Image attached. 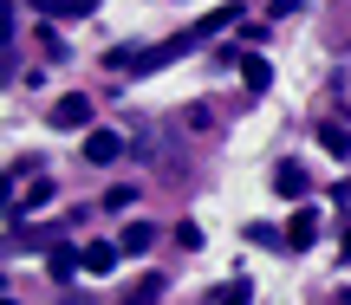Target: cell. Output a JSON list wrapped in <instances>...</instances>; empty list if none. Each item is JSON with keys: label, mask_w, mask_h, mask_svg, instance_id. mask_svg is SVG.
<instances>
[{"label": "cell", "mask_w": 351, "mask_h": 305, "mask_svg": "<svg viewBox=\"0 0 351 305\" xmlns=\"http://www.w3.org/2000/svg\"><path fill=\"white\" fill-rule=\"evenodd\" d=\"M241 85H247V91H267V85H274L267 59H241Z\"/></svg>", "instance_id": "8fae6325"}, {"label": "cell", "mask_w": 351, "mask_h": 305, "mask_svg": "<svg viewBox=\"0 0 351 305\" xmlns=\"http://www.w3.org/2000/svg\"><path fill=\"white\" fill-rule=\"evenodd\" d=\"M78 260H85V254H65V247H52V280H72Z\"/></svg>", "instance_id": "5bb4252c"}, {"label": "cell", "mask_w": 351, "mask_h": 305, "mask_svg": "<svg viewBox=\"0 0 351 305\" xmlns=\"http://www.w3.org/2000/svg\"><path fill=\"white\" fill-rule=\"evenodd\" d=\"M85 156L91 163H117V156H124V137H117V130H85Z\"/></svg>", "instance_id": "3957f363"}, {"label": "cell", "mask_w": 351, "mask_h": 305, "mask_svg": "<svg viewBox=\"0 0 351 305\" xmlns=\"http://www.w3.org/2000/svg\"><path fill=\"white\" fill-rule=\"evenodd\" d=\"M150 241H156V228H150V221H130V228H124V241H117V247H124V254H143Z\"/></svg>", "instance_id": "30bf717a"}, {"label": "cell", "mask_w": 351, "mask_h": 305, "mask_svg": "<svg viewBox=\"0 0 351 305\" xmlns=\"http://www.w3.org/2000/svg\"><path fill=\"white\" fill-rule=\"evenodd\" d=\"M274 189H280V195H306V169H300V163H280V169H274Z\"/></svg>", "instance_id": "ba28073f"}, {"label": "cell", "mask_w": 351, "mask_h": 305, "mask_svg": "<svg viewBox=\"0 0 351 305\" xmlns=\"http://www.w3.org/2000/svg\"><path fill=\"white\" fill-rule=\"evenodd\" d=\"M46 202H52V182H33V189H26V202H13V215H39Z\"/></svg>", "instance_id": "7c38bea8"}, {"label": "cell", "mask_w": 351, "mask_h": 305, "mask_svg": "<svg viewBox=\"0 0 351 305\" xmlns=\"http://www.w3.org/2000/svg\"><path fill=\"white\" fill-rule=\"evenodd\" d=\"M339 208H345V215H351V176L339 182Z\"/></svg>", "instance_id": "9a60e30c"}, {"label": "cell", "mask_w": 351, "mask_h": 305, "mask_svg": "<svg viewBox=\"0 0 351 305\" xmlns=\"http://www.w3.org/2000/svg\"><path fill=\"white\" fill-rule=\"evenodd\" d=\"M26 7H39L46 20H85V13H91V0H26Z\"/></svg>", "instance_id": "5b68a950"}, {"label": "cell", "mask_w": 351, "mask_h": 305, "mask_svg": "<svg viewBox=\"0 0 351 305\" xmlns=\"http://www.w3.org/2000/svg\"><path fill=\"white\" fill-rule=\"evenodd\" d=\"M117 254H124V247H111V241H91V247H85V273H111V267H117Z\"/></svg>", "instance_id": "8992f818"}, {"label": "cell", "mask_w": 351, "mask_h": 305, "mask_svg": "<svg viewBox=\"0 0 351 305\" xmlns=\"http://www.w3.org/2000/svg\"><path fill=\"white\" fill-rule=\"evenodd\" d=\"M313 241H319V215H313V208H300V215L287 221V247L300 254V247H313Z\"/></svg>", "instance_id": "277c9868"}, {"label": "cell", "mask_w": 351, "mask_h": 305, "mask_svg": "<svg viewBox=\"0 0 351 305\" xmlns=\"http://www.w3.org/2000/svg\"><path fill=\"white\" fill-rule=\"evenodd\" d=\"M65 305H91V299H65Z\"/></svg>", "instance_id": "2e32d148"}, {"label": "cell", "mask_w": 351, "mask_h": 305, "mask_svg": "<svg viewBox=\"0 0 351 305\" xmlns=\"http://www.w3.org/2000/svg\"><path fill=\"white\" fill-rule=\"evenodd\" d=\"M247 299H254L247 280H228V286H215V293H208V305H247Z\"/></svg>", "instance_id": "9c48e42d"}, {"label": "cell", "mask_w": 351, "mask_h": 305, "mask_svg": "<svg viewBox=\"0 0 351 305\" xmlns=\"http://www.w3.org/2000/svg\"><path fill=\"white\" fill-rule=\"evenodd\" d=\"M319 143H326L332 156H351V130H339V124H326V130H319Z\"/></svg>", "instance_id": "4fadbf2b"}, {"label": "cell", "mask_w": 351, "mask_h": 305, "mask_svg": "<svg viewBox=\"0 0 351 305\" xmlns=\"http://www.w3.org/2000/svg\"><path fill=\"white\" fill-rule=\"evenodd\" d=\"M156 299H163V273H143V280L130 286V299H124V305H156Z\"/></svg>", "instance_id": "52a82bcc"}, {"label": "cell", "mask_w": 351, "mask_h": 305, "mask_svg": "<svg viewBox=\"0 0 351 305\" xmlns=\"http://www.w3.org/2000/svg\"><path fill=\"white\" fill-rule=\"evenodd\" d=\"M46 124H52V130H85V124H91V98H78V91H72V98H59V104L46 111Z\"/></svg>", "instance_id": "6da1fadb"}, {"label": "cell", "mask_w": 351, "mask_h": 305, "mask_svg": "<svg viewBox=\"0 0 351 305\" xmlns=\"http://www.w3.org/2000/svg\"><path fill=\"white\" fill-rule=\"evenodd\" d=\"M234 20H241V7H208V13H202V20H195V26H189V33H182V39H189V46H202V39L228 33V26H234Z\"/></svg>", "instance_id": "7a4b0ae2"}]
</instances>
